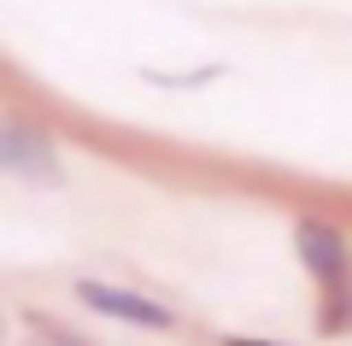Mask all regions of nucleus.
<instances>
[{
  "mask_svg": "<svg viewBox=\"0 0 352 346\" xmlns=\"http://www.w3.org/2000/svg\"><path fill=\"white\" fill-rule=\"evenodd\" d=\"M294 252L317 282V334H346L352 329V247L335 223L305 217L294 229Z\"/></svg>",
  "mask_w": 352,
  "mask_h": 346,
  "instance_id": "obj_1",
  "label": "nucleus"
},
{
  "mask_svg": "<svg viewBox=\"0 0 352 346\" xmlns=\"http://www.w3.org/2000/svg\"><path fill=\"white\" fill-rule=\"evenodd\" d=\"M0 176H24V182H59L65 164L53 147L47 129L18 124V118H0Z\"/></svg>",
  "mask_w": 352,
  "mask_h": 346,
  "instance_id": "obj_2",
  "label": "nucleus"
},
{
  "mask_svg": "<svg viewBox=\"0 0 352 346\" xmlns=\"http://www.w3.org/2000/svg\"><path fill=\"white\" fill-rule=\"evenodd\" d=\"M76 299H82V305H94V311H106V317H118V323H135V329H170V323H176L159 299L129 294V288H112V282H94V276H82V282H76Z\"/></svg>",
  "mask_w": 352,
  "mask_h": 346,
  "instance_id": "obj_3",
  "label": "nucleus"
},
{
  "mask_svg": "<svg viewBox=\"0 0 352 346\" xmlns=\"http://www.w3.org/2000/svg\"><path fill=\"white\" fill-rule=\"evenodd\" d=\"M229 346H276V340H229Z\"/></svg>",
  "mask_w": 352,
  "mask_h": 346,
  "instance_id": "obj_4",
  "label": "nucleus"
}]
</instances>
